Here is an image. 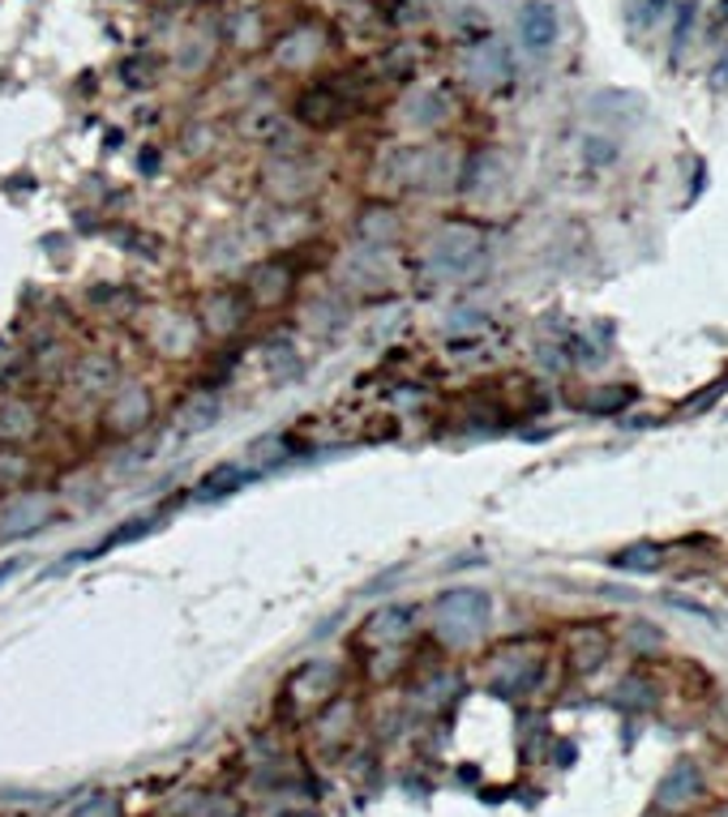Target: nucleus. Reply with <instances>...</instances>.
Listing matches in <instances>:
<instances>
[{
  "mask_svg": "<svg viewBox=\"0 0 728 817\" xmlns=\"http://www.w3.org/2000/svg\"><path fill=\"white\" fill-rule=\"evenodd\" d=\"M617 570H634V573H651L665 565V548L651 544V540H643V544H630L626 552H617L613 557Z\"/></svg>",
  "mask_w": 728,
  "mask_h": 817,
  "instance_id": "0eeeda50",
  "label": "nucleus"
},
{
  "mask_svg": "<svg viewBox=\"0 0 728 817\" xmlns=\"http://www.w3.org/2000/svg\"><path fill=\"white\" fill-rule=\"evenodd\" d=\"M570 663H574V672H596L600 663H604V654H609V633L600 626H579L570 633Z\"/></svg>",
  "mask_w": 728,
  "mask_h": 817,
  "instance_id": "423d86ee",
  "label": "nucleus"
},
{
  "mask_svg": "<svg viewBox=\"0 0 728 817\" xmlns=\"http://www.w3.org/2000/svg\"><path fill=\"white\" fill-rule=\"evenodd\" d=\"M155 526H159V518H134V522H120V526H116V531H108V535H104V540H99L95 548H90L86 557H104V552H112V548L129 544V540H141V535H150Z\"/></svg>",
  "mask_w": 728,
  "mask_h": 817,
  "instance_id": "6e6552de",
  "label": "nucleus"
},
{
  "mask_svg": "<svg viewBox=\"0 0 728 817\" xmlns=\"http://www.w3.org/2000/svg\"><path fill=\"white\" fill-rule=\"evenodd\" d=\"M725 390H728V373H725V377H720V382H716V385H711V390H699V394H695V398H690V403H686V407H681V411H702V407H711V403H716V398H720Z\"/></svg>",
  "mask_w": 728,
  "mask_h": 817,
  "instance_id": "ddd939ff",
  "label": "nucleus"
},
{
  "mask_svg": "<svg viewBox=\"0 0 728 817\" xmlns=\"http://www.w3.org/2000/svg\"><path fill=\"white\" fill-rule=\"evenodd\" d=\"M695 18H699V4H695V0H681V4H677V27H672V60H681V52H686L690 30H695Z\"/></svg>",
  "mask_w": 728,
  "mask_h": 817,
  "instance_id": "9b49d317",
  "label": "nucleus"
},
{
  "mask_svg": "<svg viewBox=\"0 0 728 817\" xmlns=\"http://www.w3.org/2000/svg\"><path fill=\"white\" fill-rule=\"evenodd\" d=\"M540 677V647H505L498 659V689L505 693H523Z\"/></svg>",
  "mask_w": 728,
  "mask_h": 817,
  "instance_id": "20e7f679",
  "label": "nucleus"
},
{
  "mask_svg": "<svg viewBox=\"0 0 728 817\" xmlns=\"http://www.w3.org/2000/svg\"><path fill=\"white\" fill-rule=\"evenodd\" d=\"M352 104H356V95L343 90L338 82H313L296 95L292 111H296V120H301L305 129H338V125L356 111Z\"/></svg>",
  "mask_w": 728,
  "mask_h": 817,
  "instance_id": "f03ea898",
  "label": "nucleus"
},
{
  "mask_svg": "<svg viewBox=\"0 0 728 817\" xmlns=\"http://www.w3.org/2000/svg\"><path fill=\"white\" fill-rule=\"evenodd\" d=\"M711 86H716V90H725V86H728V52L720 56V60H716V73H711Z\"/></svg>",
  "mask_w": 728,
  "mask_h": 817,
  "instance_id": "4468645a",
  "label": "nucleus"
},
{
  "mask_svg": "<svg viewBox=\"0 0 728 817\" xmlns=\"http://www.w3.org/2000/svg\"><path fill=\"white\" fill-rule=\"evenodd\" d=\"M514 27H519V43L528 52H549L561 35V18L549 0H523Z\"/></svg>",
  "mask_w": 728,
  "mask_h": 817,
  "instance_id": "7ed1b4c3",
  "label": "nucleus"
},
{
  "mask_svg": "<svg viewBox=\"0 0 728 817\" xmlns=\"http://www.w3.org/2000/svg\"><path fill=\"white\" fill-rule=\"evenodd\" d=\"M613 159H617V141L591 134L588 137V167H609Z\"/></svg>",
  "mask_w": 728,
  "mask_h": 817,
  "instance_id": "f8f14e48",
  "label": "nucleus"
},
{
  "mask_svg": "<svg viewBox=\"0 0 728 817\" xmlns=\"http://www.w3.org/2000/svg\"><path fill=\"white\" fill-rule=\"evenodd\" d=\"M699 791H702L699 766H695V758H681V762L669 770V779H665V788L656 796V805H660V809H686Z\"/></svg>",
  "mask_w": 728,
  "mask_h": 817,
  "instance_id": "39448f33",
  "label": "nucleus"
},
{
  "mask_svg": "<svg viewBox=\"0 0 728 817\" xmlns=\"http://www.w3.org/2000/svg\"><path fill=\"white\" fill-rule=\"evenodd\" d=\"M669 9L672 0H630L626 4V22H630V30H651Z\"/></svg>",
  "mask_w": 728,
  "mask_h": 817,
  "instance_id": "9d476101",
  "label": "nucleus"
},
{
  "mask_svg": "<svg viewBox=\"0 0 728 817\" xmlns=\"http://www.w3.org/2000/svg\"><path fill=\"white\" fill-rule=\"evenodd\" d=\"M433 621H437V633L450 647L476 642L484 626H489V595L476 591V587H454L433 603Z\"/></svg>",
  "mask_w": 728,
  "mask_h": 817,
  "instance_id": "f257e3e1",
  "label": "nucleus"
},
{
  "mask_svg": "<svg viewBox=\"0 0 728 817\" xmlns=\"http://www.w3.org/2000/svg\"><path fill=\"white\" fill-rule=\"evenodd\" d=\"M634 403V390L630 385H613V390H596V394H588L583 398V411H591V415H613V411L630 407Z\"/></svg>",
  "mask_w": 728,
  "mask_h": 817,
  "instance_id": "1a4fd4ad",
  "label": "nucleus"
}]
</instances>
